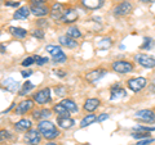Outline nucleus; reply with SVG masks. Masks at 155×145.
Here are the masks:
<instances>
[{
  "instance_id": "f257e3e1",
  "label": "nucleus",
  "mask_w": 155,
  "mask_h": 145,
  "mask_svg": "<svg viewBox=\"0 0 155 145\" xmlns=\"http://www.w3.org/2000/svg\"><path fill=\"white\" fill-rule=\"evenodd\" d=\"M38 130L43 135V137L47 139V140H53L61 135L60 131L56 128L54 125H53L51 121H47V119H43L38 123Z\"/></svg>"
},
{
  "instance_id": "f03ea898",
  "label": "nucleus",
  "mask_w": 155,
  "mask_h": 145,
  "mask_svg": "<svg viewBox=\"0 0 155 145\" xmlns=\"http://www.w3.org/2000/svg\"><path fill=\"white\" fill-rule=\"evenodd\" d=\"M111 68H113L115 73L125 75V73H129L130 71H133L134 64L128 60H115V62H113V64H111Z\"/></svg>"
},
{
  "instance_id": "7ed1b4c3",
  "label": "nucleus",
  "mask_w": 155,
  "mask_h": 145,
  "mask_svg": "<svg viewBox=\"0 0 155 145\" xmlns=\"http://www.w3.org/2000/svg\"><path fill=\"white\" fill-rule=\"evenodd\" d=\"M127 85H128V88L132 91H134V93H138V91H141L142 89L146 88L147 80L143 79V77H133V79H129L127 81Z\"/></svg>"
},
{
  "instance_id": "20e7f679",
  "label": "nucleus",
  "mask_w": 155,
  "mask_h": 145,
  "mask_svg": "<svg viewBox=\"0 0 155 145\" xmlns=\"http://www.w3.org/2000/svg\"><path fill=\"white\" fill-rule=\"evenodd\" d=\"M136 119H140L145 123H155V112L153 109H141L134 114Z\"/></svg>"
},
{
  "instance_id": "39448f33",
  "label": "nucleus",
  "mask_w": 155,
  "mask_h": 145,
  "mask_svg": "<svg viewBox=\"0 0 155 145\" xmlns=\"http://www.w3.org/2000/svg\"><path fill=\"white\" fill-rule=\"evenodd\" d=\"M134 60L136 63H138L143 68H154L155 67V58L146 54H136Z\"/></svg>"
},
{
  "instance_id": "423d86ee",
  "label": "nucleus",
  "mask_w": 155,
  "mask_h": 145,
  "mask_svg": "<svg viewBox=\"0 0 155 145\" xmlns=\"http://www.w3.org/2000/svg\"><path fill=\"white\" fill-rule=\"evenodd\" d=\"M32 100H35L38 104H47L48 101H51V89L45 88L39 90L36 94L32 95Z\"/></svg>"
},
{
  "instance_id": "0eeeda50",
  "label": "nucleus",
  "mask_w": 155,
  "mask_h": 145,
  "mask_svg": "<svg viewBox=\"0 0 155 145\" xmlns=\"http://www.w3.org/2000/svg\"><path fill=\"white\" fill-rule=\"evenodd\" d=\"M41 136H40V131L36 128H31L28 130L25 135V143L28 145H38L40 143Z\"/></svg>"
},
{
  "instance_id": "6e6552de",
  "label": "nucleus",
  "mask_w": 155,
  "mask_h": 145,
  "mask_svg": "<svg viewBox=\"0 0 155 145\" xmlns=\"http://www.w3.org/2000/svg\"><path fill=\"white\" fill-rule=\"evenodd\" d=\"M132 9H133V5L129 2H122L114 8V14L118 17H123V16L129 14L132 12Z\"/></svg>"
},
{
  "instance_id": "1a4fd4ad",
  "label": "nucleus",
  "mask_w": 155,
  "mask_h": 145,
  "mask_svg": "<svg viewBox=\"0 0 155 145\" xmlns=\"http://www.w3.org/2000/svg\"><path fill=\"white\" fill-rule=\"evenodd\" d=\"M106 73H107V71H106L105 68H96L93 71L88 72V73L85 75V79L88 82H91V84H94V82H97L98 80L102 79Z\"/></svg>"
},
{
  "instance_id": "9d476101",
  "label": "nucleus",
  "mask_w": 155,
  "mask_h": 145,
  "mask_svg": "<svg viewBox=\"0 0 155 145\" xmlns=\"http://www.w3.org/2000/svg\"><path fill=\"white\" fill-rule=\"evenodd\" d=\"M65 11L66 9H64V5H62L61 3H54L51 8L52 19H54V21H61L62 17H64V14H65Z\"/></svg>"
},
{
  "instance_id": "9b49d317",
  "label": "nucleus",
  "mask_w": 155,
  "mask_h": 145,
  "mask_svg": "<svg viewBox=\"0 0 155 145\" xmlns=\"http://www.w3.org/2000/svg\"><path fill=\"white\" fill-rule=\"evenodd\" d=\"M32 105H34V100L32 99H26V100H22L21 103H19L17 105V108H16V114L18 116H22V114H26L28 110H30L32 108Z\"/></svg>"
},
{
  "instance_id": "f8f14e48",
  "label": "nucleus",
  "mask_w": 155,
  "mask_h": 145,
  "mask_svg": "<svg viewBox=\"0 0 155 145\" xmlns=\"http://www.w3.org/2000/svg\"><path fill=\"white\" fill-rule=\"evenodd\" d=\"M78 18H79L78 12L75 11L74 8H69V9H66L65 11V14H64V17H62L61 22H64V23H74V22H76Z\"/></svg>"
},
{
  "instance_id": "ddd939ff",
  "label": "nucleus",
  "mask_w": 155,
  "mask_h": 145,
  "mask_svg": "<svg viewBox=\"0 0 155 145\" xmlns=\"http://www.w3.org/2000/svg\"><path fill=\"white\" fill-rule=\"evenodd\" d=\"M30 9L35 17H45L51 14V8L48 5H31Z\"/></svg>"
},
{
  "instance_id": "4468645a",
  "label": "nucleus",
  "mask_w": 155,
  "mask_h": 145,
  "mask_svg": "<svg viewBox=\"0 0 155 145\" xmlns=\"http://www.w3.org/2000/svg\"><path fill=\"white\" fill-rule=\"evenodd\" d=\"M100 104H101V101L100 99H97V98H89V99H87L84 101V110L85 112H93V110H96L97 108L100 107Z\"/></svg>"
},
{
  "instance_id": "2eb2a0df",
  "label": "nucleus",
  "mask_w": 155,
  "mask_h": 145,
  "mask_svg": "<svg viewBox=\"0 0 155 145\" xmlns=\"http://www.w3.org/2000/svg\"><path fill=\"white\" fill-rule=\"evenodd\" d=\"M81 5L89 11H94L104 5V0H81Z\"/></svg>"
},
{
  "instance_id": "dca6fc26",
  "label": "nucleus",
  "mask_w": 155,
  "mask_h": 145,
  "mask_svg": "<svg viewBox=\"0 0 155 145\" xmlns=\"http://www.w3.org/2000/svg\"><path fill=\"white\" fill-rule=\"evenodd\" d=\"M31 121L30 119H26V118H23V119H19L18 122L14 123V128L17 130V131H22V132H27L28 130H31Z\"/></svg>"
},
{
  "instance_id": "f3484780",
  "label": "nucleus",
  "mask_w": 155,
  "mask_h": 145,
  "mask_svg": "<svg viewBox=\"0 0 155 145\" xmlns=\"http://www.w3.org/2000/svg\"><path fill=\"white\" fill-rule=\"evenodd\" d=\"M3 88L5 90H8V91H11V93H16V91L19 89V85H18V82L16 80L5 79L3 81Z\"/></svg>"
},
{
  "instance_id": "a211bd4d",
  "label": "nucleus",
  "mask_w": 155,
  "mask_h": 145,
  "mask_svg": "<svg viewBox=\"0 0 155 145\" xmlns=\"http://www.w3.org/2000/svg\"><path fill=\"white\" fill-rule=\"evenodd\" d=\"M125 95V91L122 89V86L119 84H115L111 86V95H110V99L111 100H115V99H119L122 96Z\"/></svg>"
},
{
  "instance_id": "6ab92c4d",
  "label": "nucleus",
  "mask_w": 155,
  "mask_h": 145,
  "mask_svg": "<svg viewBox=\"0 0 155 145\" xmlns=\"http://www.w3.org/2000/svg\"><path fill=\"white\" fill-rule=\"evenodd\" d=\"M30 13H31V9L25 5V7H21L19 9H17V11L14 12L13 18L14 19H26L28 16H30Z\"/></svg>"
},
{
  "instance_id": "aec40b11",
  "label": "nucleus",
  "mask_w": 155,
  "mask_h": 145,
  "mask_svg": "<svg viewBox=\"0 0 155 145\" xmlns=\"http://www.w3.org/2000/svg\"><path fill=\"white\" fill-rule=\"evenodd\" d=\"M60 42H61V45L62 46H66V48H69V49H74V48L78 46V42L75 39H72L70 36H60Z\"/></svg>"
},
{
  "instance_id": "412c9836",
  "label": "nucleus",
  "mask_w": 155,
  "mask_h": 145,
  "mask_svg": "<svg viewBox=\"0 0 155 145\" xmlns=\"http://www.w3.org/2000/svg\"><path fill=\"white\" fill-rule=\"evenodd\" d=\"M8 31L16 39H25L27 36V33H28L25 28H21V27H9Z\"/></svg>"
},
{
  "instance_id": "4be33fe9",
  "label": "nucleus",
  "mask_w": 155,
  "mask_h": 145,
  "mask_svg": "<svg viewBox=\"0 0 155 145\" xmlns=\"http://www.w3.org/2000/svg\"><path fill=\"white\" fill-rule=\"evenodd\" d=\"M51 116H52L51 109H38L32 112V118H35V119H47Z\"/></svg>"
},
{
  "instance_id": "5701e85b",
  "label": "nucleus",
  "mask_w": 155,
  "mask_h": 145,
  "mask_svg": "<svg viewBox=\"0 0 155 145\" xmlns=\"http://www.w3.org/2000/svg\"><path fill=\"white\" fill-rule=\"evenodd\" d=\"M53 112H54V113L58 116V117L70 118V112H69V110H67L61 103H60V104H56L54 107H53Z\"/></svg>"
},
{
  "instance_id": "b1692460",
  "label": "nucleus",
  "mask_w": 155,
  "mask_h": 145,
  "mask_svg": "<svg viewBox=\"0 0 155 145\" xmlns=\"http://www.w3.org/2000/svg\"><path fill=\"white\" fill-rule=\"evenodd\" d=\"M57 125L60 126L61 128L67 130V128H71L72 126L75 125V121L72 118H62V117H57Z\"/></svg>"
},
{
  "instance_id": "393cba45",
  "label": "nucleus",
  "mask_w": 155,
  "mask_h": 145,
  "mask_svg": "<svg viewBox=\"0 0 155 145\" xmlns=\"http://www.w3.org/2000/svg\"><path fill=\"white\" fill-rule=\"evenodd\" d=\"M61 104L64 105V107L69 110V112H78V105L75 104L74 100L71 99H64L61 101Z\"/></svg>"
},
{
  "instance_id": "a878e982",
  "label": "nucleus",
  "mask_w": 155,
  "mask_h": 145,
  "mask_svg": "<svg viewBox=\"0 0 155 145\" xmlns=\"http://www.w3.org/2000/svg\"><path fill=\"white\" fill-rule=\"evenodd\" d=\"M97 121V117L94 114H88V116H85V117L81 119V122H80V127L81 128H84L87 126H89V125H92L93 122H96Z\"/></svg>"
},
{
  "instance_id": "bb28decb",
  "label": "nucleus",
  "mask_w": 155,
  "mask_h": 145,
  "mask_svg": "<svg viewBox=\"0 0 155 145\" xmlns=\"http://www.w3.org/2000/svg\"><path fill=\"white\" fill-rule=\"evenodd\" d=\"M66 35H67V36H70V37H72V39H75V40H76V39H80V37H81V32L79 31V28H78V27L71 26V27L67 28Z\"/></svg>"
},
{
  "instance_id": "cd10ccee",
  "label": "nucleus",
  "mask_w": 155,
  "mask_h": 145,
  "mask_svg": "<svg viewBox=\"0 0 155 145\" xmlns=\"http://www.w3.org/2000/svg\"><path fill=\"white\" fill-rule=\"evenodd\" d=\"M47 51L49 53L52 57H57L58 54L64 53L61 48H60V46H57V45H48V46H47Z\"/></svg>"
},
{
  "instance_id": "c85d7f7f",
  "label": "nucleus",
  "mask_w": 155,
  "mask_h": 145,
  "mask_svg": "<svg viewBox=\"0 0 155 145\" xmlns=\"http://www.w3.org/2000/svg\"><path fill=\"white\" fill-rule=\"evenodd\" d=\"M113 45V40L110 37H105L101 41H98V49H109Z\"/></svg>"
},
{
  "instance_id": "c756f323",
  "label": "nucleus",
  "mask_w": 155,
  "mask_h": 145,
  "mask_svg": "<svg viewBox=\"0 0 155 145\" xmlns=\"http://www.w3.org/2000/svg\"><path fill=\"white\" fill-rule=\"evenodd\" d=\"M34 89V85H32V82H30V81H26L25 84H23V86H22V90L19 91V95L21 96H23L25 95L27 91H30V90H32Z\"/></svg>"
},
{
  "instance_id": "7c9ffc66",
  "label": "nucleus",
  "mask_w": 155,
  "mask_h": 145,
  "mask_svg": "<svg viewBox=\"0 0 155 145\" xmlns=\"http://www.w3.org/2000/svg\"><path fill=\"white\" fill-rule=\"evenodd\" d=\"M153 46H154V40H153V39L146 37V39H145V42L141 45V49L142 50H150Z\"/></svg>"
},
{
  "instance_id": "2f4dec72",
  "label": "nucleus",
  "mask_w": 155,
  "mask_h": 145,
  "mask_svg": "<svg viewBox=\"0 0 155 145\" xmlns=\"http://www.w3.org/2000/svg\"><path fill=\"white\" fill-rule=\"evenodd\" d=\"M54 94L57 96H65L67 94V89L65 88V86H62V85H58L54 88Z\"/></svg>"
},
{
  "instance_id": "473e14b6",
  "label": "nucleus",
  "mask_w": 155,
  "mask_h": 145,
  "mask_svg": "<svg viewBox=\"0 0 155 145\" xmlns=\"http://www.w3.org/2000/svg\"><path fill=\"white\" fill-rule=\"evenodd\" d=\"M35 62H36V60H35V55H32V57H27V58H25V59L22 60V63H21V64H22L23 67H30L32 63H35Z\"/></svg>"
},
{
  "instance_id": "72a5a7b5",
  "label": "nucleus",
  "mask_w": 155,
  "mask_h": 145,
  "mask_svg": "<svg viewBox=\"0 0 155 145\" xmlns=\"http://www.w3.org/2000/svg\"><path fill=\"white\" fill-rule=\"evenodd\" d=\"M52 58H53V62H54V63H64V62H66V59H67L65 53H61V54H58L57 57H52Z\"/></svg>"
},
{
  "instance_id": "f704fd0d",
  "label": "nucleus",
  "mask_w": 155,
  "mask_h": 145,
  "mask_svg": "<svg viewBox=\"0 0 155 145\" xmlns=\"http://www.w3.org/2000/svg\"><path fill=\"white\" fill-rule=\"evenodd\" d=\"M134 131L137 132H151L155 131V127H146V126H136Z\"/></svg>"
},
{
  "instance_id": "c9c22d12",
  "label": "nucleus",
  "mask_w": 155,
  "mask_h": 145,
  "mask_svg": "<svg viewBox=\"0 0 155 145\" xmlns=\"http://www.w3.org/2000/svg\"><path fill=\"white\" fill-rule=\"evenodd\" d=\"M132 136H133L134 139L143 140V139H149V137H150V134H149V132H133Z\"/></svg>"
},
{
  "instance_id": "e433bc0d",
  "label": "nucleus",
  "mask_w": 155,
  "mask_h": 145,
  "mask_svg": "<svg viewBox=\"0 0 155 145\" xmlns=\"http://www.w3.org/2000/svg\"><path fill=\"white\" fill-rule=\"evenodd\" d=\"M35 63L38 66H44L45 63H48V58L47 57H39V55H35Z\"/></svg>"
},
{
  "instance_id": "4c0bfd02",
  "label": "nucleus",
  "mask_w": 155,
  "mask_h": 145,
  "mask_svg": "<svg viewBox=\"0 0 155 145\" xmlns=\"http://www.w3.org/2000/svg\"><path fill=\"white\" fill-rule=\"evenodd\" d=\"M32 36L36 39H44V32H43V30H40V28H36V30L32 32Z\"/></svg>"
},
{
  "instance_id": "58836bf2",
  "label": "nucleus",
  "mask_w": 155,
  "mask_h": 145,
  "mask_svg": "<svg viewBox=\"0 0 155 145\" xmlns=\"http://www.w3.org/2000/svg\"><path fill=\"white\" fill-rule=\"evenodd\" d=\"M151 143H154V139L149 137V139H143V140H140V141L136 144V145H150Z\"/></svg>"
},
{
  "instance_id": "ea45409f",
  "label": "nucleus",
  "mask_w": 155,
  "mask_h": 145,
  "mask_svg": "<svg viewBox=\"0 0 155 145\" xmlns=\"http://www.w3.org/2000/svg\"><path fill=\"white\" fill-rule=\"evenodd\" d=\"M31 5H45L48 0H30Z\"/></svg>"
},
{
  "instance_id": "a19ab883",
  "label": "nucleus",
  "mask_w": 155,
  "mask_h": 145,
  "mask_svg": "<svg viewBox=\"0 0 155 145\" xmlns=\"http://www.w3.org/2000/svg\"><path fill=\"white\" fill-rule=\"evenodd\" d=\"M107 118H109V114L107 113H102L101 116L97 117V121H98V122H104V121H106Z\"/></svg>"
},
{
  "instance_id": "79ce46f5",
  "label": "nucleus",
  "mask_w": 155,
  "mask_h": 145,
  "mask_svg": "<svg viewBox=\"0 0 155 145\" xmlns=\"http://www.w3.org/2000/svg\"><path fill=\"white\" fill-rule=\"evenodd\" d=\"M21 73H22V77H25V79H26V77H30L32 75V71H30V69H23Z\"/></svg>"
},
{
  "instance_id": "37998d69",
  "label": "nucleus",
  "mask_w": 155,
  "mask_h": 145,
  "mask_svg": "<svg viewBox=\"0 0 155 145\" xmlns=\"http://www.w3.org/2000/svg\"><path fill=\"white\" fill-rule=\"evenodd\" d=\"M54 73H56L58 77H65V76H66V72H65V71H62V69H57V71H54Z\"/></svg>"
},
{
  "instance_id": "c03bdc74",
  "label": "nucleus",
  "mask_w": 155,
  "mask_h": 145,
  "mask_svg": "<svg viewBox=\"0 0 155 145\" xmlns=\"http://www.w3.org/2000/svg\"><path fill=\"white\" fill-rule=\"evenodd\" d=\"M5 5L7 7H18L19 3L18 2H5Z\"/></svg>"
},
{
  "instance_id": "a18cd8bd",
  "label": "nucleus",
  "mask_w": 155,
  "mask_h": 145,
  "mask_svg": "<svg viewBox=\"0 0 155 145\" xmlns=\"http://www.w3.org/2000/svg\"><path fill=\"white\" fill-rule=\"evenodd\" d=\"M0 134H2V140H4V137H11V135H9V132L8 131H5V130H2V132H0Z\"/></svg>"
},
{
  "instance_id": "49530a36",
  "label": "nucleus",
  "mask_w": 155,
  "mask_h": 145,
  "mask_svg": "<svg viewBox=\"0 0 155 145\" xmlns=\"http://www.w3.org/2000/svg\"><path fill=\"white\" fill-rule=\"evenodd\" d=\"M150 93H155V80L151 82V84H150Z\"/></svg>"
},
{
  "instance_id": "de8ad7c7",
  "label": "nucleus",
  "mask_w": 155,
  "mask_h": 145,
  "mask_svg": "<svg viewBox=\"0 0 155 145\" xmlns=\"http://www.w3.org/2000/svg\"><path fill=\"white\" fill-rule=\"evenodd\" d=\"M142 3H155V0H140Z\"/></svg>"
},
{
  "instance_id": "09e8293b",
  "label": "nucleus",
  "mask_w": 155,
  "mask_h": 145,
  "mask_svg": "<svg viewBox=\"0 0 155 145\" xmlns=\"http://www.w3.org/2000/svg\"><path fill=\"white\" fill-rule=\"evenodd\" d=\"M44 22H45V21H43V19H40L38 25H39V26H44V25H47V23H44Z\"/></svg>"
},
{
  "instance_id": "8fccbe9b",
  "label": "nucleus",
  "mask_w": 155,
  "mask_h": 145,
  "mask_svg": "<svg viewBox=\"0 0 155 145\" xmlns=\"http://www.w3.org/2000/svg\"><path fill=\"white\" fill-rule=\"evenodd\" d=\"M4 53H5V46L2 45V54H4Z\"/></svg>"
},
{
  "instance_id": "3c124183",
  "label": "nucleus",
  "mask_w": 155,
  "mask_h": 145,
  "mask_svg": "<svg viewBox=\"0 0 155 145\" xmlns=\"http://www.w3.org/2000/svg\"><path fill=\"white\" fill-rule=\"evenodd\" d=\"M45 145H57V144H56V143H53V141H51V143H47Z\"/></svg>"
},
{
  "instance_id": "603ef678",
  "label": "nucleus",
  "mask_w": 155,
  "mask_h": 145,
  "mask_svg": "<svg viewBox=\"0 0 155 145\" xmlns=\"http://www.w3.org/2000/svg\"><path fill=\"white\" fill-rule=\"evenodd\" d=\"M2 2H4V0H2Z\"/></svg>"
},
{
  "instance_id": "864d4df0",
  "label": "nucleus",
  "mask_w": 155,
  "mask_h": 145,
  "mask_svg": "<svg viewBox=\"0 0 155 145\" xmlns=\"http://www.w3.org/2000/svg\"><path fill=\"white\" fill-rule=\"evenodd\" d=\"M85 145H88V144H85Z\"/></svg>"
}]
</instances>
